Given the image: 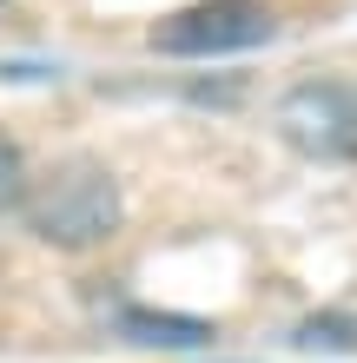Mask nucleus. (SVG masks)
<instances>
[{
  "mask_svg": "<svg viewBox=\"0 0 357 363\" xmlns=\"http://www.w3.org/2000/svg\"><path fill=\"white\" fill-rule=\"evenodd\" d=\"M27 199V218L40 238H53V245H99L106 231L119 225V185L99 172L93 159H67V165H53L47 179H40L33 191H20Z\"/></svg>",
  "mask_w": 357,
  "mask_h": 363,
  "instance_id": "1",
  "label": "nucleus"
},
{
  "mask_svg": "<svg viewBox=\"0 0 357 363\" xmlns=\"http://www.w3.org/2000/svg\"><path fill=\"white\" fill-rule=\"evenodd\" d=\"M126 337L139 344H205V324H185V317H159V311H126Z\"/></svg>",
  "mask_w": 357,
  "mask_h": 363,
  "instance_id": "4",
  "label": "nucleus"
},
{
  "mask_svg": "<svg viewBox=\"0 0 357 363\" xmlns=\"http://www.w3.org/2000/svg\"><path fill=\"white\" fill-rule=\"evenodd\" d=\"M278 33L258 0H192V7L165 13L153 27V53L165 60H219V53H245V47H265Z\"/></svg>",
  "mask_w": 357,
  "mask_h": 363,
  "instance_id": "2",
  "label": "nucleus"
},
{
  "mask_svg": "<svg viewBox=\"0 0 357 363\" xmlns=\"http://www.w3.org/2000/svg\"><path fill=\"white\" fill-rule=\"evenodd\" d=\"M285 139L298 145L304 159L318 165H338L357 152V93L331 86V79H318V86H298L285 99Z\"/></svg>",
  "mask_w": 357,
  "mask_h": 363,
  "instance_id": "3",
  "label": "nucleus"
},
{
  "mask_svg": "<svg viewBox=\"0 0 357 363\" xmlns=\"http://www.w3.org/2000/svg\"><path fill=\"white\" fill-rule=\"evenodd\" d=\"M20 191H27V165H20V145L0 133V211L20 205Z\"/></svg>",
  "mask_w": 357,
  "mask_h": 363,
  "instance_id": "5",
  "label": "nucleus"
}]
</instances>
